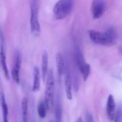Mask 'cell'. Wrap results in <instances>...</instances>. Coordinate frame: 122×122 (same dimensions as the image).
I'll return each mask as SVG.
<instances>
[{"label": "cell", "mask_w": 122, "mask_h": 122, "mask_svg": "<svg viewBox=\"0 0 122 122\" xmlns=\"http://www.w3.org/2000/svg\"><path fill=\"white\" fill-rule=\"evenodd\" d=\"M89 36L92 41H93L94 44L106 46H111L114 45L117 39V31L112 27L108 29L104 32L97 31L95 30H89Z\"/></svg>", "instance_id": "6da1fadb"}, {"label": "cell", "mask_w": 122, "mask_h": 122, "mask_svg": "<svg viewBox=\"0 0 122 122\" xmlns=\"http://www.w3.org/2000/svg\"><path fill=\"white\" fill-rule=\"evenodd\" d=\"M30 30L34 36H38L41 32L39 20V2L38 0H30Z\"/></svg>", "instance_id": "7a4b0ae2"}, {"label": "cell", "mask_w": 122, "mask_h": 122, "mask_svg": "<svg viewBox=\"0 0 122 122\" xmlns=\"http://www.w3.org/2000/svg\"><path fill=\"white\" fill-rule=\"evenodd\" d=\"M46 82L44 93V102L47 110H50L54 107V79L52 70H49L46 74Z\"/></svg>", "instance_id": "3957f363"}, {"label": "cell", "mask_w": 122, "mask_h": 122, "mask_svg": "<svg viewBox=\"0 0 122 122\" xmlns=\"http://www.w3.org/2000/svg\"><path fill=\"white\" fill-rule=\"evenodd\" d=\"M74 0H59L54 6V15L56 19H65L71 11Z\"/></svg>", "instance_id": "277c9868"}, {"label": "cell", "mask_w": 122, "mask_h": 122, "mask_svg": "<svg viewBox=\"0 0 122 122\" xmlns=\"http://www.w3.org/2000/svg\"><path fill=\"white\" fill-rule=\"evenodd\" d=\"M74 59L76 64V66L82 75V78L84 81L87 80L91 73V67L90 65L86 62L84 57L82 54V52L80 48L76 45L74 49Z\"/></svg>", "instance_id": "5b68a950"}, {"label": "cell", "mask_w": 122, "mask_h": 122, "mask_svg": "<svg viewBox=\"0 0 122 122\" xmlns=\"http://www.w3.org/2000/svg\"><path fill=\"white\" fill-rule=\"evenodd\" d=\"M0 66L2 69L6 79H9V70L6 65V52H5V43L4 38L3 36V33L0 30Z\"/></svg>", "instance_id": "8992f818"}, {"label": "cell", "mask_w": 122, "mask_h": 122, "mask_svg": "<svg viewBox=\"0 0 122 122\" xmlns=\"http://www.w3.org/2000/svg\"><path fill=\"white\" fill-rule=\"evenodd\" d=\"M106 10L105 0H93L91 6V12L93 19H98L102 16Z\"/></svg>", "instance_id": "52a82bcc"}, {"label": "cell", "mask_w": 122, "mask_h": 122, "mask_svg": "<svg viewBox=\"0 0 122 122\" xmlns=\"http://www.w3.org/2000/svg\"><path fill=\"white\" fill-rule=\"evenodd\" d=\"M21 56L19 51H16L14 55V64L11 70V76L13 80L16 83H20V69H21Z\"/></svg>", "instance_id": "ba28073f"}, {"label": "cell", "mask_w": 122, "mask_h": 122, "mask_svg": "<svg viewBox=\"0 0 122 122\" xmlns=\"http://www.w3.org/2000/svg\"><path fill=\"white\" fill-rule=\"evenodd\" d=\"M64 74H65L64 86H65L66 97L69 100H71L72 99V79H71L70 70L68 66L66 67L65 66Z\"/></svg>", "instance_id": "9c48e42d"}, {"label": "cell", "mask_w": 122, "mask_h": 122, "mask_svg": "<svg viewBox=\"0 0 122 122\" xmlns=\"http://www.w3.org/2000/svg\"><path fill=\"white\" fill-rule=\"evenodd\" d=\"M116 113V103L114 98L112 95L108 97L107 103V114L108 119L110 121H114Z\"/></svg>", "instance_id": "30bf717a"}, {"label": "cell", "mask_w": 122, "mask_h": 122, "mask_svg": "<svg viewBox=\"0 0 122 122\" xmlns=\"http://www.w3.org/2000/svg\"><path fill=\"white\" fill-rule=\"evenodd\" d=\"M56 65L58 76H59V81H60L63 75L64 74V70H65L64 59L63 55L61 53H58L56 56Z\"/></svg>", "instance_id": "8fae6325"}, {"label": "cell", "mask_w": 122, "mask_h": 122, "mask_svg": "<svg viewBox=\"0 0 122 122\" xmlns=\"http://www.w3.org/2000/svg\"><path fill=\"white\" fill-rule=\"evenodd\" d=\"M33 76H34V81H33L32 91L37 92L39 90L40 85H41V73L38 66H35L34 68Z\"/></svg>", "instance_id": "7c38bea8"}, {"label": "cell", "mask_w": 122, "mask_h": 122, "mask_svg": "<svg viewBox=\"0 0 122 122\" xmlns=\"http://www.w3.org/2000/svg\"><path fill=\"white\" fill-rule=\"evenodd\" d=\"M48 72V54L46 51H44L41 56V74L43 81H45L46 74Z\"/></svg>", "instance_id": "4fadbf2b"}, {"label": "cell", "mask_w": 122, "mask_h": 122, "mask_svg": "<svg viewBox=\"0 0 122 122\" xmlns=\"http://www.w3.org/2000/svg\"><path fill=\"white\" fill-rule=\"evenodd\" d=\"M21 109L22 121L24 122H27L28 121V99L26 97H24L21 101Z\"/></svg>", "instance_id": "5bb4252c"}, {"label": "cell", "mask_w": 122, "mask_h": 122, "mask_svg": "<svg viewBox=\"0 0 122 122\" xmlns=\"http://www.w3.org/2000/svg\"><path fill=\"white\" fill-rule=\"evenodd\" d=\"M1 109H2V114H3V119L4 122H8V115H9V109L8 107L6 102L5 97L3 93L1 94Z\"/></svg>", "instance_id": "9a60e30c"}, {"label": "cell", "mask_w": 122, "mask_h": 122, "mask_svg": "<svg viewBox=\"0 0 122 122\" xmlns=\"http://www.w3.org/2000/svg\"><path fill=\"white\" fill-rule=\"evenodd\" d=\"M55 116H56V120L57 122H61L62 106H61V99L59 98V96L57 97L56 102V105H55Z\"/></svg>", "instance_id": "2e32d148"}, {"label": "cell", "mask_w": 122, "mask_h": 122, "mask_svg": "<svg viewBox=\"0 0 122 122\" xmlns=\"http://www.w3.org/2000/svg\"><path fill=\"white\" fill-rule=\"evenodd\" d=\"M46 112H47V109H46V104L44 101H41L37 107V112L39 114V117L41 119H44L46 117Z\"/></svg>", "instance_id": "e0dca14e"}, {"label": "cell", "mask_w": 122, "mask_h": 122, "mask_svg": "<svg viewBox=\"0 0 122 122\" xmlns=\"http://www.w3.org/2000/svg\"><path fill=\"white\" fill-rule=\"evenodd\" d=\"M122 107L121 106H119V107L116 109V113H115V117L114 121L115 122H122Z\"/></svg>", "instance_id": "ac0fdd59"}, {"label": "cell", "mask_w": 122, "mask_h": 122, "mask_svg": "<svg viewBox=\"0 0 122 122\" xmlns=\"http://www.w3.org/2000/svg\"><path fill=\"white\" fill-rule=\"evenodd\" d=\"M86 120L87 121V122H93L94 121V119H93V116L92 115V114L91 113H89V112H86Z\"/></svg>", "instance_id": "d6986e66"}]
</instances>
